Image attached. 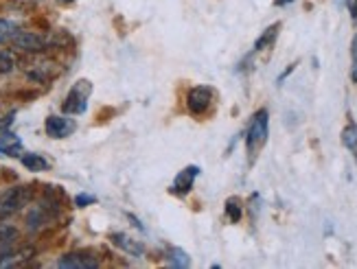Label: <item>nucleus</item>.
<instances>
[{"mask_svg": "<svg viewBox=\"0 0 357 269\" xmlns=\"http://www.w3.org/2000/svg\"><path fill=\"white\" fill-rule=\"evenodd\" d=\"M268 134H270V116H268V109L263 107L252 116L245 132V149H248V155H250V162H255L257 153L266 147Z\"/></svg>", "mask_w": 357, "mask_h": 269, "instance_id": "nucleus-1", "label": "nucleus"}, {"mask_svg": "<svg viewBox=\"0 0 357 269\" xmlns=\"http://www.w3.org/2000/svg\"><path fill=\"white\" fill-rule=\"evenodd\" d=\"M92 94V84L88 79H79L66 94L64 103H61V109H64V114L68 116H77V114H84L88 109V99Z\"/></svg>", "mask_w": 357, "mask_h": 269, "instance_id": "nucleus-2", "label": "nucleus"}, {"mask_svg": "<svg viewBox=\"0 0 357 269\" xmlns=\"http://www.w3.org/2000/svg\"><path fill=\"white\" fill-rule=\"evenodd\" d=\"M31 197H33V188L26 184L7 188V191L0 195V215H13V213L22 210L31 201Z\"/></svg>", "mask_w": 357, "mask_h": 269, "instance_id": "nucleus-3", "label": "nucleus"}, {"mask_svg": "<svg viewBox=\"0 0 357 269\" xmlns=\"http://www.w3.org/2000/svg\"><path fill=\"white\" fill-rule=\"evenodd\" d=\"M213 103V90L208 86H195L191 88L189 97H186V107L193 116H202L208 112V107Z\"/></svg>", "mask_w": 357, "mask_h": 269, "instance_id": "nucleus-4", "label": "nucleus"}, {"mask_svg": "<svg viewBox=\"0 0 357 269\" xmlns=\"http://www.w3.org/2000/svg\"><path fill=\"white\" fill-rule=\"evenodd\" d=\"M44 130L51 138H68L77 130V123L68 116H49L44 123Z\"/></svg>", "mask_w": 357, "mask_h": 269, "instance_id": "nucleus-5", "label": "nucleus"}, {"mask_svg": "<svg viewBox=\"0 0 357 269\" xmlns=\"http://www.w3.org/2000/svg\"><path fill=\"white\" fill-rule=\"evenodd\" d=\"M110 241L121 249V252H126V254H130V256H134V259H143L145 256V245L138 241V239H132L130 234H126V232H114L112 236H110Z\"/></svg>", "mask_w": 357, "mask_h": 269, "instance_id": "nucleus-6", "label": "nucleus"}, {"mask_svg": "<svg viewBox=\"0 0 357 269\" xmlns=\"http://www.w3.org/2000/svg\"><path fill=\"white\" fill-rule=\"evenodd\" d=\"M57 267H66V269H95V267H99V259L88 254V252H73V254L61 256Z\"/></svg>", "mask_w": 357, "mask_h": 269, "instance_id": "nucleus-7", "label": "nucleus"}, {"mask_svg": "<svg viewBox=\"0 0 357 269\" xmlns=\"http://www.w3.org/2000/svg\"><path fill=\"white\" fill-rule=\"evenodd\" d=\"M199 176V167L191 164V167H184L178 176L174 178V184H172V193L174 195H186L193 188L195 184V178Z\"/></svg>", "mask_w": 357, "mask_h": 269, "instance_id": "nucleus-8", "label": "nucleus"}, {"mask_svg": "<svg viewBox=\"0 0 357 269\" xmlns=\"http://www.w3.org/2000/svg\"><path fill=\"white\" fill-rule=\"evenodd\" d=\"M15 49H20V51H29V53H40L46 49V40L38 33H29V31H22L20 29V33L15 36V40L11 42Z\"/></svg>", "mask_w": 357, "mask_h": 269, "instance_id": "nucleus-9", "label": "nucleus"}, {"mask_svg": "<svg viewBox=\"0 0 357 269\" xmlns=\"http://www.w3.org/2000/svg\"><path fill=\"white\" fill-rule=\"evenodd\" d=\"M15 243H18V232H15V228L0 226V267H5V263L13 254Z\"/></svg>", "mask_w": 357, "mask_h": 269, "instance_id": "nucleus-10", "label": "nucleus"}, {"mask_svg": "<svg viewBox=\"0 0 357 269\" xmlns=\"http://www.w3.org/2000/svg\"><path fill=\"white\" fill-rule=\"evenodd\" d=\"M20 151H22V140L18 136L11 134L9 130L0 134V153H5L9 157H18Z\"/></svg>", "mask_w": 357, "mask_h": 269, "instance_id": "nucleus-11", "label": "nucleus"}, {"mask_svg": "<svg viewBox=\"0 0 357 269\" xmlns=\"http://www.w3.org/2000/svg\"><path fill=\"white\" fill-rule=\"evenodd\" d=\"M278 31H281V22H274V24H270L263 33L257 38V42H255V53H259V51H263V49H270V46H274V42H276V38H278Z\"/></svg>", "mask_w": 357, "mask_h": 269, "instance_id": "nucleus-12", "label": "nucleus"}, {"mask_svg": "<svg viewBox=\"0 0 357 269\" xmlns=\"http://www.w3.org/2000/svg\"><path fill=\"white\" fill-rule=\"evenodd\" d=\"M342 145L351 151V155L357 162V123L355 121H349L347 128L342 130Z\"/></svg>", "mask_w": 357, "mask_h": 269, "instance_id": "nucleus-13", "label": "nucleus"}, {"mask_svg": "<svg viewBox=\"0 0 357 269\" xmlns=\"http://www.w3.org/2000/svg\"><path fill=\"white\" fill-rule=\"evenodd\" d=\"M20 160H22V164L29 169V171H49L51 169V164H49V160L46 157H42L40 153H24V155H20Z\"/></svg>", "mask_w": 357, "mask_h": 269, "instance_id": "nucleus-14", "label": "nucleus"}, {"mask_svg": "<svg viewBox=\"0 0 357 269\" xmlns=\"http://www.w3.org/2000/svg\"><path fill=\"white\" fill-rule=\"evenodd\" d=\"M167 259H169V265H172V267H178V269L189 267V265H191L189 254H186V252H184V249H180V247H169Z\"/></svg>", "mask_w": 357, "mask_h": 269, "instance_id": "nucleus-15", "label": "nucleus"}, {"mask_svg": "<svg viewBox=\"0 0 357 269\" xmlns=\"http://www.w3.org/2000/svg\"><path fill=\"white\" fill-rule=\"evenodd\" d=\"M20 33V26L11 20H0V44H11Z\"/></svg>", "mask_w": 357, "mask_h": 269, "instance_id": "nucleus-16", "label": "nucleus"}, {"mask_svg": "<svg viewBox=\"0 0 357 269\" xmlns=\"http://www.w3.org/2000/svg\"><path fill=\"white\" fill-rule=\"evenodd\" d=\"M224 210H226V217H228L230 224H239L241 215H243V210H241V199L239 197H228Z\"/></svg>", "mask_w": 357, "mask_h": 269, "instance_id": "nucleus-17", "label": "nucleus"}, {"mask_svg": "<svg viewBox=\"0 0 357 269\" xmlns=\"http://www.w3.org/2000/svg\"><path fill=\"white\" fill-rule=\"evenodd\" d=\"M13 64H15V59L9 51L5 49H0V75H7L13 70Z\"/></svg>", "mask_w": 357, "mask_h": 269, "instance_id": "nucleus-18", "label": "nucleus"}, {"mask_svg": "<svg viewBox=\"0 0 357 269\" xmlns=\"http://www.w3.org/2000/svg\"><path fill=\"white\" fill-rule=\"evenodd\" d=\"M351 57H353V64H351V79L353 84H357V36L351 42Z\"/></svg>", "mask_w": 357, "mask_h": 269, "instance_id": "nucleus-19", "label": "nucleus"}, {"mask_svg": "<svg viewBox=\"0 0 357 269\" xmlns=\"http://www.w3.org/2000/svg\"><path fill=\"white\" fill-rule=\"evenodd\" d=\"M97 199L92 197V195H77L75 197V203L79 206V208H86V206H90V203H95Z\"/></svg>", "mask_w": 357, "mask_h": 269, "instance_id": "nucleus-20", "label": "nucleus"}, {"mask_svg": "<svg viewBox=\"0 0 357 269\" xmlns=\"http://www.w3.org/2000/svg\"><path fill=\"white\" fill-rule=\"evenodd\" d=\"M11 123H13V114H7V116L0 118V134L7 132V130L11 128Z\"/></svg>", "mask_w": 357, "mask_h": 269, "instance_id": "nucleus-21", "label": "nucleus"}, {"mask_svg": "<svg viewBox=\"0 0 357 269\" xmlns=\"http://www.w3.org/2000/svg\"><path fill=\"white\" fill-rule=\"evenodd\" d=\"M347 7H349V13H351V20L357 24V0H347Z\"/></svg>", "mask_w": 357, "mask_h": 269, "instance_id": "nucleus-22", "label": "nucleus"}, {"mask_svg": "<svg viewBox=\"0 0 357 269\" xmlns=\"http://www.w3.org/2000/svg\"><path fill=\"white\" fill-rule=\"evenodd\" d=\"M289 3H294V0H274L276 7H283V5H289Z\"/></svg>", "mask_w": 357, "mask_h": 269, "instance_id": "nucleus-23", "label": "nucleus"}, {"mask_svg": "<svg viewBox=\"0 0 357 269\" xmlns=\"http://www.w3.org/2000/svg\"><path fill=\"white\" fill-rule=\"evenodd\" d=\"M59 5H70V3H75V0H57Z\"/></svg>", "mask_w": 357, "mask_h": 269, "instance_id": "nucleus-24", "label": "nucleus"}]
</instances>
